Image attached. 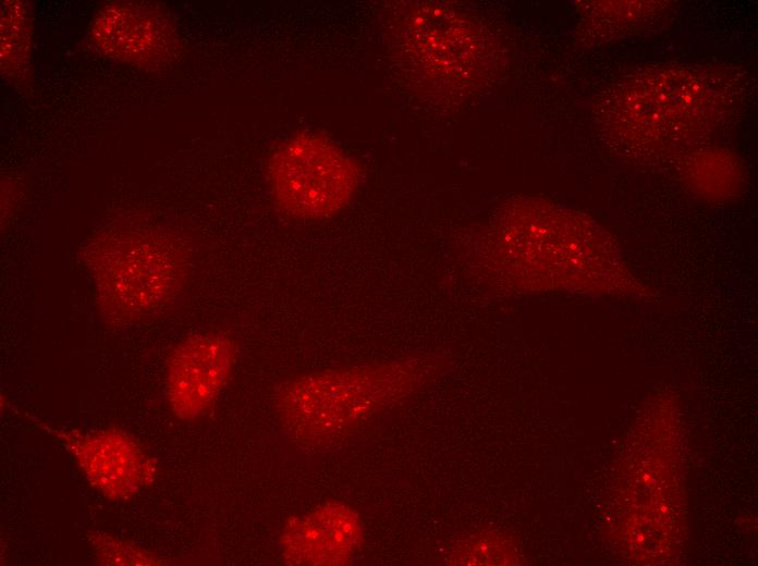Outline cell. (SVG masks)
Wrapping results in <instances>:
<instances>
[{"instance_id":"9c48e42d","label":"cell","mask_w":758,"mask_h":566,"mask_svg":"<svg viewBox=\"0 0 758 566\" xmlns=\"http://www.w3.org/2000/svg\"><path fill=\"white\" fill-rule=\"evenodd\" d=\"M508 540L499 532L479 531L460 541L448 557L452 565H505L511 562Z\"/></svg>"},{"instance_id":"3957f363","label":"cell","mask_w":758,"mask_h":566,"mask_svg":"<svg viewBox=\"0 0 758 566\" xmlns=\"http://www.w3.org/2000/svg\"><path fill=\"white\" fill-rule=\"evenodd\" d=\"M419 372L414 361H396L307 373L279 386L277 410L292 436L319 444L409 394Z\"/></svg>"},{"instance_id":"30bf717a","label":"cell","mask_w":758,"mask_h":566,"mask_svg":"<svg viewBox=\"0 0 758 566\" xmlns=\"http://www.w3.org/2000/svg\"><path fill=\"white\" fill-rule=\"evenodd\" d=\"M90 544L96 561L101 565H160L162 559L156 554L127 541L103 532H90Z\"/></svg>"},{"instance_id":"8992f818","label":"cell","mask_w":758,"mask_h":566,"mask_svg":"<svg viewBox=\"0 0 758 566\" xmlns=\"http://www.w3.org/2000/svg\"><path fill=\"white\" fill-rule=\"evenodd\" d=\"M51 432L74 456L90 485L110 501L129 500L155 481L156 464L124 431Z\"/></svg>"},{"instance_id":"5b68a950","label":"cell","mask_w":758,"mask_h":566,"mask_svg":"<svg viewBox=\"0 0 758 566\" xmlns=\"http://www.w3.org/2000/svg\"><path fill=\"white\" fill-rule=\"evenodd\" d=\"M236 360L234 341L222 332H204L181 341L166 372V394L181 420L204 416L228 383Z\"/></svg>"},{"instance_id":"ba28073f","label":"cell","mask_w":758,"mask_h":566,"mask_svg":"<svg viewBox=\"0 0 758 566\" xmlns=\"http://www.w3.org/2000/svg\"><path fill=\"white\" fill-rule=\"evenodd\" d=\"M93 40L105 53L132 64L152 66L173 48V30L151 5L117 2L105 7L91 27Z\"/></svg>"},{"instance_id":"277c9868","label":"cell","mask_w":758,"mask_h":566,"mask_svg":"<svg viewBox=\"0 0 758 566\" xmlns=\"http://www.w3.org/2000/svg\"><path fill=\"white\" fill-rule=\"evenodd\" d=\"M277 206L304 220H322L350 202L360 181L357 162L330 139L302 133L281 145L267 169Z\"/></svg>"},{"instance_id":"6da1fadb","label":"cell","mask_w":758,"mask_h":566,"mask_svg":"<svg viewBox=\"0 0 758 566\" xmlns=\"http://www.w3.org/2000/svg\"><path fill=\"white\" fill-rule=\"evenodd\" d=\"M728 76L706 69L664 66L631 76L602 104L612 144L669 151L711 134L733 108Z\"/></svg>"},{"instance_id":"8fae6325","label":"cell","mask_w":758,"mask_h":566,"mask_svg":"<svg viewBox=\"0 0 758 566\" xmlns=\"http://www.w3.org/2000/svg\"><path fill=\"white\" fill-rule=\"evenodd\" d=\"M3 7L1 23L2 66L7 64L9 58H14L13 69H15L16 63L23 64L24 58H26L29 42V23L27 13L21 3L13 2Z\"/></svg>"},{"instance_id":"52a82bcc","label":"cell","mask_w":758,"mask_h":566,"mask_svg":"<svg viewBox=\"0 0 758 566\" xmlns=\"http://www.w3.org/2000/svg\"><path fill=\"white\" fill-rule=\"evenodd\" d=\"M358 514L349 505L327 502L289 519L279 541L290 565H345L364 541Z\"/></svg>"},{"instance_id":"7a4b0ae2","label":"cell","mask_w":758,"mask_h":566,"mask_svg":"<svg viewBox=\"0 0 758 566\" xmlns=\"http://www.w3.org/2000/svg\"><path fill=\"white\" fill-rule=\"evenodd\" d=\"M85 262L99 311L112 325L143 322L175 308L193 270L187 243L152 230L99 236L88 247Z\"/></svg>"}]
</instances>
